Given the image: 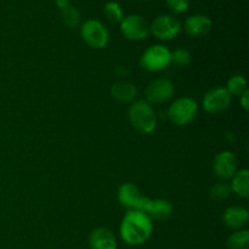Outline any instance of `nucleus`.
<instances>
[{
    "label": "nucleus",
    "instance_id": "obj_1",
    "mask_svg": "<svg viewBox=\"0 0 249 249\" xmlns=\"http://www.w3.org/2000/svg\"><path fill=\"white\" fill-rule=\"evenodd\" d=\"M153 232L152 219L140 211H128L119 228L121 237L126 245H143Z\"/></svg>",
    "mask_w": 249,
    "mask_h": 249
},
{
    "label": "nucleus",
    "instance_id": "obj_2",
    "mask_svg": "<svg viewBox=\"0 0 249 249\" xmlns=\"http://www.w3.org/2000/svg\"><path fill=\"white\" fill-rule=\"evenodd\" d=\"M130 124L141 134H151L157 126V116L146 100H139L133 102L128 111Z\"/></svg>",
    "mask_w": 249,
    "mask_h": 249
},
{
    "label": "nucleus",
    "instance_id": "obj_3",
    "mask_svg": "<svg viewBox=\"0 0 249 249\" xmlns=\"http://www.w3.org/2000/svg\"><path fill=\"white\" fill-rule=\"evenodd\" d=\"M198 113V105L191 97H180L168 108L170 122L178 126H185L195 121Z\"/></svg>",
    "mask_w": 249,
    "mask_h": 249
},
{
    "label": "nucleus",
    "instance_id": "obj_4",
    "mask_svg": "<svg viewBox=\"0 0 249 249\" xmlns=\"http://www.w3.org/2000/svg\"><path fill=\"white\" fill-rule=\"evenodd\" d=\"M140 63L143 70L148 72H160L172 63V51L164 45H152L142 53Z\"/></svg>",
    "mask_w": 249,
    "mask_h": 249
},
{
    "label": "nucleus",
    "instance_id": "obj_5",
    "mask_svg": "<svg viewBox=\"0 0 249 249\" xmlns=\"http://www.w3.org/2000/svg\"><path fill=\"white\" fill-rule=\"evenodd\" d=\"M83 40L92 49H104L109 41L108 29L97 19H88L80 27Z\"/></svg>",
    "mask_w": 249,
    "mask_h": 249
},
{
    "label": "nucleus",
    "instance_id": "obj_6",
    "mask_svg": "<svg viewBox=\"0 0 249 249\" xmlns=\"http://www.w3.org/2000/svg\"><path fill=\"white\" fill-rule=\"evenodd\" d=\"M150 31L157 39L170 40L181 32V22L172 15H160L151 23Z\"/></svg>",
    "mask_w": 249,
    "mask_h": 249
},
{
    "label": "nucleus",
    "instance_id": "obj_7",
    "mask_svg": "<svg viewBox=\"0 0 249 249\" xmlns=\"http://www.w3.org/2000/svg\"><path fill=\"white\" fill-rule=\"evenodd\" d=\"M231 95L226 88L216 87L209 90L203 97L202 106L209 114H219L226 111L231 105Z\"/></svg>",
    "mask_w": 249,
    "mask_h": 249
},
{
    "label": "nucleus",
    "instance_id": "obj_8",
    "mask_svg": "<svg viewBox=\"0 0 249 249\" xmlns=\"http://www.w3.org/2000/svg\"><path fill=\"white\" fill-rule=\"evenodd\" d=\"M121 32L126 39L133 41L142 40L150 33V26L140 15H129L123 17L121 22Z\"/></svg>",
    "mask_w": 249,
    "mask_h": 249
},
{
    "label": "nucleus",
    "instance_id": "obj_9",
    "mask_svg": "<svg viewBox=\"0 0 249 249\" xmlns=\"http://www.w3.org/2000/svg\"><path fill=\"white\" fill-rule=\"evenodd\" d=\"M138 211L147 214L151 219L165 221L172 216L173 206L167 199H151L148 197L142 196V199H141L140 207H139Z\"/></svg>",
    "mask_w": 249,
    "mask_h": 249
},
{
    "label": "nucleus",
    "instance_id": "obj_10",
    "mask_svg": "<svg viewBox=\"0 0 249 249\" xmlns=\"http://www.w3.org/2000/svg\"><path fill=\"white\" fill-rule=\"evenodd\" d=\"M145 95L148 104H163L169 101L174 95V84L172 80L160 78L148 84Z\"/></svg>",
    "mask_w": 249,
    "mask_h": 249
},
{
    "label": "nucleus",
    "instance_id": "obj_11",
    "mask_svg": "<svg viewBox=\"0 0 249 249\" xmlns=\"http://www.w3.org/2000/svg\"><path fill=\"white\" fill-rule=\"evenodd\" d=\"M237 172V158L230 151L218 153L213 160V173L220 180H229Z\"/></svg>",
    "mask_w": 249,
    "mask_h": 249
},
{
    "label": "nucleus",
    "instance_id": "obj_12",
    "mask_svg": "<svg viewBox=\"0 0 249 249\" xmlns=\"http://www.w3.org/2000/svg\"><path fill=\"white\" fill-rule=\"evenodd\" d=\"M212 26L213 22L206 15H192L185 21L184 29L192 38H202L211 32Z\"/></svg>",
    "mask_w": 249,
    "mask_h": 249
},
{
    "label": "nucleus",
    "instance_id": "obj_13",
    "mask_svg": "<svg viewBox=\"0 0 249 249\" xmlns=\"http://www.w3.org/2000/svg\"><path fill=\"white\" fill-rule=\"evenodd\" d=\"M142 195L140 190L133 182H125L122 185L118 190V201L123 207L128 208L129 211H138L140 207Z\"/></svg>",
    "mask_w": 249,
    "mask_h": 249
},
{
    "label": "nucleus",
    "instance_id": "obj_14",
    "mask_svg": "<svg viewBox=\"0 0 249 249\" xmlns=\"http://www.w3.org/2000/svg\"><path fill=\"white\" fill-rule=\"evenodd\" d=\"M90 249H117V238L109 229L97 228L89 236Z\"/></svg>",
    "mask_w": 249,
    "mask_h": 249
},
{
    "label": "nucleus",
    "instance_id": "obj_15",
    "mask_svg": "<svg viewBox=\"0 0 249 249\" xmlns=\"http://www.w3.org/2000/svg\"><path fill=\"white\" fill-rule=\"evenodd\" d=\"M223 220L228 228L233 230H241L245 225H247L249 220V213L246 208L240 206L229 207L224 212Z\"/></svg>",
    "mask_w": 249,
    "mask_h": 249
},
{
    "label": "nucleus",
    "instance_id": "obj_16",
    "mask_svg": "<svg viewBox=\"0 0 249 249\" xmlns=\"http://www.w3.org/2000/svg\"><path fill=\"white\" fill-rule=\"evenodd\" d=\"M112 96L121 102H130L138 96V89L134 84L128 82L114 83L111 88Z\"/></svg>",
    "mask_w": 249,
    "mask_h": 249
},
{
    "label": "nucleus",
    "instance_id": "obj_17",
    "mask_svg": "<svg viewBox=\"0 0 249 249\" xmlns=\"http://www.w3.org/2000/svg\"><path fill=\"white\" fill-rule=\"evenodd\" d=\"M231 191L242 198H248L249 196V170L241 169L235 173L231 178Z\"/></svg>",
    "mask_w": 249,
    "mask_h": 249
},
{
    "label": "nucleus",
    "instance_id": "obj_18",
    "mask_svg": "<svg viewBox=\"0 0 249 249\" xmlns=\"http://www.w3.org/2000/svg\"><path fill=\"white\" fill-rule=\"evenodd\" d=\"M56 2H57L58 9L61 10V17H62L63 23L67 27H70V28L77 26L80 19V15L77 7L68 4V0H61V1Z\"/></svg>",
    "mask_w": 249,
    "mask_h": 249
},
{
    "label": "nucleus",
    "instance_id": "obj_19",
    "mask_svg": "<svg viewBox=\"0 0 249 249\" xmlns=\"http://www.w3.org/2000/svg\"><path fill=\"white\" fill-rule=\"evenodd\" d=\"M228 249H249V231L237 230L229 236L226 241Z\"/></svg>",
    "mask_w": 249,
    "mask_h": 249
},
{
    "label": "nucleus",
    "instance_id": "obj_20",
    "mask_svg": "<svg viewBox=\"0 0 249 249\" xmlns=\"http://www.w3.org/2000/svg\"><path fill=\"white\" fill-rule=\"evenodd\" d=\"M226 90L230 92L231 96H241L243 92L248 90L247 80H246V78L242 77V75H232V77L228 80Z\"/></svg>",
    "mask_w": 249,
    "mask_h": 249
},
{
    "label": "nucleus",
    "instance_id": "obj_21",
    "mask_svg": "<svg viewBox=\"0 0 249 249\" xmlns=\"http://www.w3.org/2000/svg\"><path fill=\"white\" fill-rule=\"evenodd\" d=\"M104 14L112 22H121L124 17L123 9L117 1H107L104 6Z\"/></svg>",
    "mask_w": 249,
    "mask_h": 249
},
{
    "label": "nucleus",
    "instance_id": "obj_22",
    "mask_svg": "<svg viewBox=\"0 0 249 249\" xmlns=\"http://www.w3.org/2000/svg\"><path fill=\"white\" fill-rule=\"evenodd\" d=\"M231 187L228 184H216L211 189V197L215 201H223L230 197Z\"/></svg>",
    "mask_w": 249,
    "mask_h": 249
},
{
    "label": "nucleus",
    "instance_id": "obj_23",
    "mask_svg": "<svg viewBox=\"0 0 249 249\" xmlns=\"http://www.w3.org/2000/svg\"><path fill=\"white\" fill-rule=\"evenodd\" d=\"M192 60V56L190 53V51H187L186 49H178L174 53H172V62L177 63L178 66H185L190 65Z\"/></svg>",
    "mask_w": 249,
    "mask_h": 249
},
{
    "label": "nucleus",
    "instance_id": "obj_24",
    "mask_svg": "<svg viewBox=\"0 0 249 249\" xmlns=\"http://www.w3.org/2000/svg\"><path fill=\"white\" fill-rule=\"evenodd\" d=\"M165 4L173 12L181 14L189 10L190 0H165Z\"/></svg>",
    "mask_w": 249,
    "mask_h": 249
},
{
    "label": "nucleus",
    "instance_id": "obj_25",
    "mask_svg": "<svg viewBox=\"0 0 249 249\" xmlns=\"http://www.w3.org/2000/svg\"><path fill=\"white\" fill-rule=\"evenodd\" d=\"M240 97H241L240 99L241 106L243 107V109H245V111H249V90L243 92Z\"/></svg>",
    "mask_w": 249,
    "mask_h": 249
},
{
    "label": "nucleus",
    "instance_id": "obj_26",
    "mask_svg": "<svg viewBox=\"0 0 249 249\" xmlns=\"http://www.w3.org/2000/svg\"><path fill=\"white\" fill-rule=\"evenodd\" d=\"M55 1H61V0H55Z\"/></svg>",
    "mask_w": 249,
    "mask_h": 249
}]
</instances>
